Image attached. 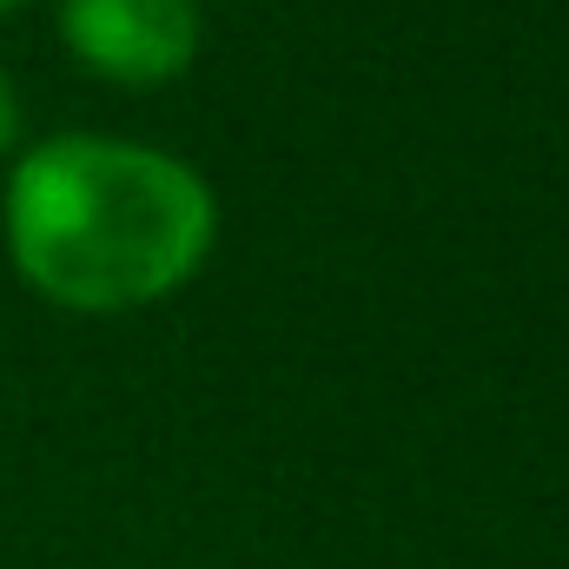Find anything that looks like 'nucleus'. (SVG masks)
<instances>
[{
    "instance_id": "nucleus-1",
    "label": "nucleus",
    "mask_w": 569,
    "mask_h": 569,
    "mask_svg": "<svg viewBox=\"0 0 569 569\" xmlns=\"http://www.w3.org/2000/svg\"><path fill=\"white\" fill-rule=\"evenodd\" d=\"M206 179L152 146L40 140L7 179V252L53 305L133 311L192 279L212 252Z\"/></svg>"
},
{
    "instance_id": "nucleus-2",
    "label": "nucleus",
    "mask_w": 569,
    "mask_h": 569,
    "mask_svg": "<svg viewBox=\"0 0 569 569\" xmlns=\"http://www.w3.org/2000/svg\"><path fill=\"white\" fill-rule=\"evenodd\" d=\"M67 47L127 87H159L199 53V0H60Z\"/></svg>"
},
{
    "instance_id": "nucleus-3",
    "label": "nucleus",
    "mask_w": 569,
    "mask_h": 569,
    "mask_svg": "<svg viewBox=\"0 0 569 569\" xmlns=\"http://www.w3.org/2000/svg\"><path fill=\"white\" fill-rule=\"evenodd\" d=\"M13 133H20V100H13V80L0 73V146H13Z\"/></svg>"
},
{
    "instance_id": "nucleus-4",
    "label": "nucleus",
    "mask_w": 569,
    "mask_h": 569,
    "mask_svg": "<svg viewBox=\"0 0 569 569\" xmlns=\"http://www.w3.org/2000/svg\"><path fill=\"white\" fill-rule=\"evenodd\" d=\"M13 7H20V0H0V13H13Z\"/></svg>"
}]
</instances>
